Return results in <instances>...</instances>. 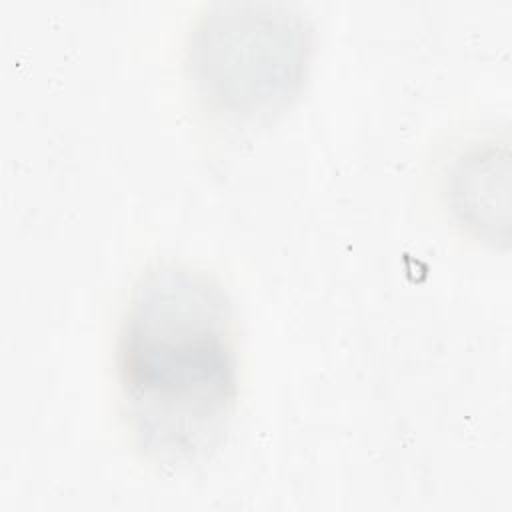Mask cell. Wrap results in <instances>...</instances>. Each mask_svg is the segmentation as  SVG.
I'll list each match as a JSON object with an SVG mask.
<instances>
[{
	"instance_id": "cell-1",
	"label": "cell",
	"mask_w": 512,
	"mask_h": 512,
	"mask_svg": "<svg viewBox=\"0 0 512 512\" xmlns=\"http://www.w3.org/2000/svg\"><path fill=\"white\" fill-rule=\"evenodd\" d=\"M120 400L138 450L170 472L222 446L238 400L228 294L206 270L166 260L134 284L116 344Z\"/></svg>"
},
{
	"instance_id": "cell-2",
	"label": "cell",
	"mask_w": 512,
	"mask_h": 512,
	"mask_svg": "<svg viewBox=\"0 0 512 512\" xmlns=\"http://www.w3.org/2000/svg\"><path fill=\"white\" fill-rule=\"evenodd\" d=\"M310 52L308 24L288 8L218 4L192 32L188 68L208 110L228 120L258 122L298 94Z\"/></svg>"
},
{
	"instance_id": "cell-3",
	"label": "cell",
	"mask_w": 512,
	"mask_h": 512,
	"mask_svg": "<svg viewBox=\"0 0 512 512\" xmlns=\"http://www.w3.org/2000/svg\"><path fill=\"white\" fill-rule=\"evenodd\" d=\"M446 196L458 220L486 240H506L508 156L496 144L462 152L448 170Z\"/></svg>"
}]
</instances>
